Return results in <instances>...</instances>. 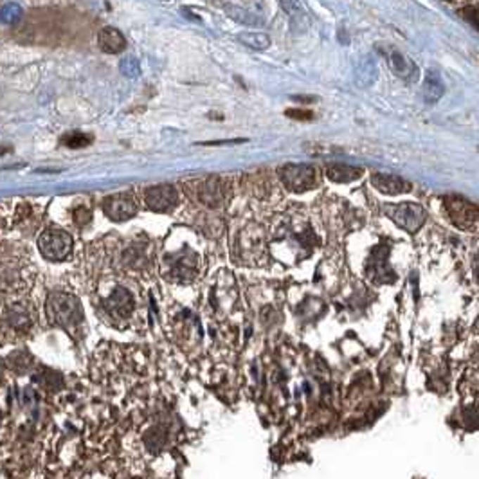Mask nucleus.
<instances>
[{
	"instance_id": "nucleus-4",
	"label": "nucleus",
	"mask_w": 479,
	"mask_h": 479,
	"mask_svg": "<svg viewBox=\"0 0 479 479\" xmlns=\"http://www.w3.org/2000/svg\"><path fill=\"white\" fill-rule=\"evenodd\" d=\"M445 211L456 227L461 231H474L478 226V205L461 197L443 198Z\"/></svg>"
},
{
	"instance_id": "nucleus-23",
	"label": "nucleus",
	"mask_w": 479,
	"mask_h": 479,
	"mask_svg": "<svg viewBox=\"0 0 479 479\" xmlns=\"http://www.w3.org/2000/svg\"><path fill=\"white\" fill-rule=\"evenodd\" d=\"M74 220L78 222L79 226H85L87 222H91V211L85 207H78L74 213Z\"/></svg>"
},
{
	"instance_id": "nucleus-18",
	"label": "nucleus",
	"mask_w": 479,
	"mask_h": 479,
	"mask_svg": "<svg viewBox=\"0 0 479 479\" xmlns=\"http://www.w3.org/2000/svg\"><path fill=\"white\" fill-rule=\"evenodd\" d=\"M326 175L333 182H352L362 175V170L352 168L346 164H332L326 168Z\"/></svg>"
},
{
	"instance_id": "nucleus-11",
	"label": "nucleus",
	"mask_w": 479,
	"mask_h": 479,
	"mask_svg": "<svg viewBox=\"0 0 479 479\" xmlns=\"http://www.w3.org/2000/svg\"><path fill=\"white\" fill-rule=\"evenodd\" d=\"M105 308L114 317H128L134 310V298L127 288H115L105 301Z\"/></svg>"
},
{
	"instance_id": "nucleus-19",
	"label": "nucleus",
	"mask_w": 479,
	"mask_h": 479,
	"mask_svg": "<svg viewBox=\"0 0 479 479\" xmlns=\"http://www.w3.org/2000/svg\"><path fill=\"white\" fill-rule=\"evenodd\" d=\"M238 40L242 41V44H245V46L253 47V49H258V51H263L271 46V38H269V34H265V33H253V31L249 33V31H247V33L238 34Z\"/></svg>"
},
{
	"instance_id": "nucleus-12",
	"label": "nucleus",
	"mask_w": 479,
	"mask_h": 479,
	"mask_svg": "<svg viewBox=\"0 0 479 479\" xmlns=\"http://www.w3.org/2000/svg\"><path fill=\"white\" fill-rule=\"evenodd\" d=\"M371 184L385 195H400V193L411 191L409 182L397 175H388V173H375L371 177Z\"/></svg>"
},
{
	"instance_id": "nucleus-1",
	"label": "nucleus",
	"mask_w": 479,
	"mask_h": 479,
	"mask_svg": "<svg viewBox=\"0 0 479 479\" xmlns=\"http://www.w3.org/2000/svg\"><path fill=\"white\" fill-rule=\"evenodd\" d=\"M47 319L56 326L72 328L82 323L83 310L79 301L65 292H54L47 299Z\"/></svg>"
},
{
	"instance_id": "nucleus-14",
	"label": "nucleus",
	"mask_w": 479,
	"mask_h": 479,
	"mask_svg": "<svg viewBox=\"0 0 479 479\" xmlns=\"http://www.w3.org/2000/svg\"><path fill=\"white\" fill-rule=\"evenodd\" d=\"M198 193L197 198L207 207H220L222 205V184L218 179L211 177V179H204L198 182L197 186Z\"/></svg>"
},
{
	"instance_id": "nucleus-22",
	"label": "nucleus",
	"mask_w": 479,
	"mask_h": 479,
	"mask_svg": "<svg viewBox=\"0 0 479 479\" xmlns=\"http://www.w3.org/2000/svg\"><path fill=\"white\" fill-rule=\"evenodd\" d=\"M121 70L127 76H137L139 74V65H137L136 58H124L123 62H121Z\"/></svg>"
},
{
	"instance_id": "nucleus-2",
	"label": "nucleus",
	"mask_w": 479,
	"mask_h": 479,
	"mask_svg": "<svg viewBox=\"0 0 479 479\" xmlns=\"http://www.w3.org/2000/svg\"><path fill=\"white\" fill-rule=\"evenodd\" d=\"M38 247H40L44 258L51 260V262H62L72 253V236L67 231L51 227L40 234Z\"/></svg>"
},
{
	"instance_id": "nucleus-8",
	"label": "nucleus",
	"mask_w": 479,
	"mask_h": 479,
	"mask_svg": "<svg viewBox=\"0 0 479 479\" xmlns=\"http://www.w3.org/2000/svg\"><path fill=\"white\" fill-rule=\"evenodd\" d=\"M105 215L114 222H124L130 220L134 215L137 213V204L128 193H121V195H114L108 197L103 204Z\"/></svg>"
},
{
	"instance_id": "nucleus-9",
	"label": "nucleus",
	"mask_w": 479,
	"mask_h": 479,
	"mask_svg": "<svg viewBox=\"0 0 479 479\" xmlns=\"http://www.w3.org/2000/svg\"><path fill=\"white\" fill-rule=\"evenodd\" d=\"M388 253L389 247H375L366 265L369 279L375 283H393L395 276L391 269L388 267Z\"/></svg>"
},
{
	"instance_id": "nucleus-13",
	"label": "nucleus",
	"mask_w": 479,
	"mask_h": 479,
	"mask_svg": "<svg viewBox=\"0 0 479 479\" xmlns=\"http://www.w3.org/2000/svg\"><path fill=\"white\" fill-rule=\"evenodd\" d=\"M388 63L389 69L393 70V74H397L398 78L406 79V82H416L418 67L414 65L413 60H409L407 56L400 54L398 51H393V53L388 56Z\"/></svg>"
},
{
	"instance_id": "nucleus-7",
	"label": "nucleus",
	"mask_w": 479,
	"mask_h": 479,
	"mask_svg": "<svg viewBox=\"0 0 479 479\" xmlns=\"http://www.w3.org/2000/svg\"><path fill=\"white\" fill-rule=\"evenodd\" d=\"M144 202H146L148 209H152L155 213H168L179 204V193L170 184L155 186V188L146 189Z\"/></svg>"
},
{
	"instance_id": "nucleus-5",
	"label": "nucleus",
	"mask_w": 479,
	"mask_h": 479,
	"mask_svg": "<svg viewBox=\"0 0 479 479\" xmlns=\"http://www.w3.org/2000/svg\"><path fill=\"white\" fill-rule=\"evenodd\" d=\"M391 220L407 233H416L426 224L427 213L422 205L418 204H397L385 209Z\"/></svg>"
},
{
	"instance_id": "nucleus-17",
	"label": "nucleus",
	"mask_w": 479,
	"mask_h": 479,
	"mask_svg": "<svg viewBox=\"0 0 479 479\" xmlns=\"http://www.w3.org/2000/svg\"><path fill=\"white\" fill-rule=\"evenodd\" d=\"M377 65L373 62L371 56H364L359 62L355 69V82L359 83V87H369L377 82Z\"/></svg>"
},
{
	"instance_id": "nucleus-20",
	"label": "nucleus",
	"mask_w": 479,
	"mask_h": 479,
	"mask_svg": "<svg viewBox=\"0 0 479 479\" xmlns=\"http://www.w3.org/2000/svg\"><path fill=\"white\" fill-rule=\"evenodd\" d=\"M8 319L11 323V326L15 328H27L31 324V317L27 316V312L20 310V308H11L8 312Z\"/></svg>"
},
{
	"instance_id": "nucleus-16",
	"label": "nucleus",
	"mask_w": 479,
	"mask_h": 479,
	"mask_svg": "<svg viewBox=\"0 0 479 479\" xmlns=\"http://www.w3.org/2000/svg\"><path fill=\"white\" fill-rule=\"evenodd\" d=\"M445 92V87H443L442 78H440L438 72L434 70H429L426 74V82H423V89H422V96L427 103H436Z\"/></svg>"
},
{
	"instance_id": "nucleus-3",
	"label": "nucleus",
	"mask_w": 479,
	"mask_h": 479,
	"mask_svg": "<svg viewBox=\"0 0 479 479\" xmlns=\"http://www.w3.org/2000/svg\"><path fill=\"white\" fill-rule=\"evenodd\" d=\"M279 179L283 186L294 193H303L307 189L316 188L317 173L314 166L308 164H287L279 170Z\"/></svg>"
},
{
	"instance_id": "nucleus-21",
	"label": "nucleus",
	"mask_w": 479,
	"mask_h": 479,
	"mask_svg": "<svg viewBox=\"0 0 479 479\" xmlns=\"http://www.w3.org/2000/svg\"><path fill=\"white\" fill-rule=\"evenodd\" d=\"M91 136H85V134H79V132H70L67 136H63L62 143L69 148H83L87 144H91Z\"/></svg>"
},
{
	"instance_id": "nucleus-10",
	"label": "nucleus",
	"mask_w": 479,
	"mask_h": 479,
	"mask_svg": "<svg viewBox=\"0 0 479 479\" xmlns=\"http://www.w3.org/2000/svg\"><path fill=\"white\" fill-rule=\"evenodd\" d=\"M168 272L177 279V281H189L193 279L195 272H197V265H195V254L189 250L181 253L177 258L168 260Z\"/></svg>"
},
{
	"instance_id": "nucleus-6",
	"label": "nucleus",
	"mask_w": 479,
	"mask_h": 479,
	"mask_svg": "<svg viewBox=\"0 0 479 479\" xmlns=\"http://www.w3.org/2000/svg\"><path fill=\"white\" fill-rule=\"evenodd\" d=\"M227 15L240 24L262 25L265 22V9L263 2H224Z\"/></svg>"
},
{
	"instance_id": "nucleus-15",
	"label": "nucleus",
	"mask_w": 479,
	"mask_h": 479,
	"mask_svg": "<svg viewBox=\"0 0 479 479\" xmlns=\"http://www.w3.org/2000/svg\"><path fill=\"white\" fill-rule=\"evenodd\" d=\"M98 41L101 51H105L108 54H119L127 47V40L121 34V31H117L115 27L101 29L98 34Z\"/></svg>"
}]
</instances>
